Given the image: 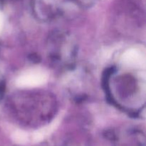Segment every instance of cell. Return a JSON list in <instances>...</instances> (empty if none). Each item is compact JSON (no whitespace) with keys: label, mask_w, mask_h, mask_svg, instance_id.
I'll return each mask as SVG.
<instances>
[{"label":"cell","mask_w":146,"mask_h":146,"mask_svg":"<svg viewBox=\"0 0 146 146\" xmlns=\"http://www.w3.org/2000/svg\"><path fill=\"white\" fill-rule=\"evenodd\" d=\"M48 78V74L44 70L33 68L21 74L16 80V86L21 88H36L44 85Z\"/></svg>","instance_id":"6da1fadb"},{"label":"cell","mask_w":146,"mask_h":146,"mask_svg":"<svg viewBox=\"0 0 146 146\" xmlns=\"http://www.w3.org/2000/svg\"><path fill=\"white\" fill-rule=\"evenodd\" d=\"M12 139L17 143L25 144L29 141V135L24 131H17L13 133Z\"/></svg>","instance_id":"277c9868"},{"label":"cell","mask_w":146,"mask_h":146,"mask_svg":"<svg viewBox=\"0 0 146 146\" xmlns=\"http://www.w3.org/2000/svg\"><path fill=\"white\" fill-rule=\"evenodd\" d=\"M121 61L124 66L133 68H145L146 65L145 56L141 50L131 48L123 54Z\"/></svg>","instance_id":"7a4b0ae2"},{"label":"cell","mask_w":146,"mask_h":146,"mask_svg":"<svg viewBox=\"0 0 146 146\" xmlns=\"http://www.w3.org/2000/svg\"><path fill=\"white\" fill-rule=\"evenodd\" d=\"M60 119L54 120L51 123H50L49 125H46L44 128H41V129L38 130V131H35L34 133L31 135V140L33 141V142L37 143L40 142L42 140H44V138H46L48 135L51 133L56 128H57L58 125H59Z\"/></svg>","instance_id":"3957f363"},{"label":"cell","mask_w":146,"mask_h":146,"mask_svg":"<svg viewBox=\"0 0 146 146\" xmlns=\"http://www.w3.org/2000/svg\"><path fill=\"white\" fill-rule=\"evenodd\" d=\"M3 26H4V17H3L1 12L0 11V33L2 31Z\"/></svg>","instance_id":"5b68a950"}]
</instances>
